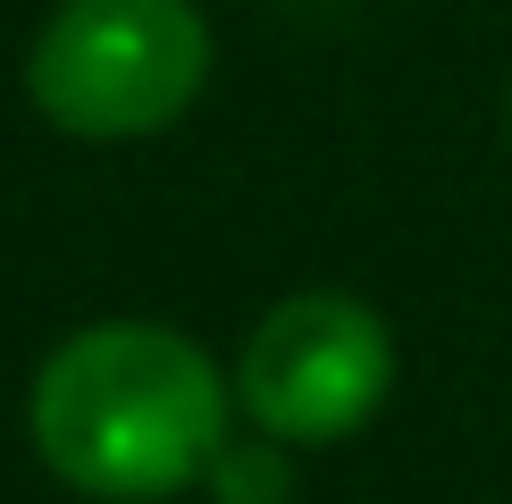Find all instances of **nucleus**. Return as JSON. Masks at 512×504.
<instances>
[{
    "label": "nucleus",
    "mask_w": 512,
    "mask_h": 504,
    "mask_svg": "<svg viewBox=\"0 0 512 504\" xmlns=\"http://www.w3.org/2000/svg\"><path fill=\"white\" fill-rule=\"evenodd\" d=\"M210 496L219 504H286V454L277 437H227L210 462Z\"/></svg>",
    "instance_id": "20e7f679"
},
{
    "label": "nucleus",
    "mask_w": 512,
    "mask_h": 504,
    "mask_svg": "<svg viewBox=\"0 0 512 504\" xmlns=\"http://www.w3.org/2000/svg\"><path fill=\"white\" fill-rule=\"evenodd\" d=\"M395 387V328L361 294L311 286L261 311L236 362V404L277 446H345Z\"/></svg>",
    "instance_id": "7ed1b4c3"
},
{
    "label": "nucleus",
    "mask_w": 512,
    "mask_h": 504,
    "mask_svg": "<svg viewBox=\"0 0 512 504\" xmlns=\"http://www.w3.org/2000/svg\"><path fill=\"white\" fill-rule=\"evenodd\" d=\"M210 84L194 0H59L26 51V93L59 135L135 143L177 126Z\"/></svg>",
    "instance_id": "f03ea898"
},
{
    "label": "nucleus",
    "mask_w": 512,
    "mask_h": 504,
    "mask_svg": "<svg viewBox=\"0 0 512 504\" xmlns=\"http://www.w3.org/2000/svg\"><path fill=\"white\" fill-rule=\"evenodd\" d=\"M26 429L76 496L168 504L202 488L227 446V378L185 328L93 320L42 353Z\"/></svg>",
    "instance_id": "f257e3e1"
},
{
    "label": "nucleus",
    "mask_w": 512,
    "mask_h": 504,
    "mask_svg": "<svg viewBox=\"0 0 512 504\" xmlns=\"http://www.w3.org/2000/svg\"><path fill=\"white\" fill-rule=\"evenodd\" d=\"M504 126H512V93H504Z\"/></svg>",
    "instance_id": "39448f33"
}]
</instances>
